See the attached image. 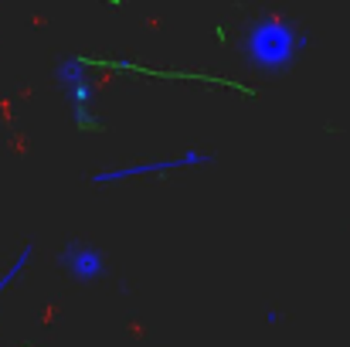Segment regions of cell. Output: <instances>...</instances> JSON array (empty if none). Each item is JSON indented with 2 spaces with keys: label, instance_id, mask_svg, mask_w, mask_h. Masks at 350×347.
Listing matches in <instances>:
<instances>
[{
  "label": "cell",
  "instance_id": "6da1fadb",
  "mask_svg": "<svg viewBox=\"0 0 350 347\" xmlns=\"http://www.w3.org/2000/svg\"><path fill=\"white\" fill-rule=\"evenodd\" d=\"M296 44H306V41L303 38L296 41L293 27H286L282 21H258V24H252V31L245 38L248 58L258 68H272V72H279V68H286L293 62Z\"/></svg>",
  "mask_w": 350,
  "mask_h": 347
},
{
  "label": "cell",
  "instance_id": "7a4b0ae2",
  "mask_svg": "<svg viewBox=\"0 0 350 347\" xmlns=\"http://www.w3.org/2000/svg\"><path fill=\"white\" fill-rule=\"evenodd\" d=\"M208 160H211L208 153L191 150V153H184V157H177V160H160V164H139V167H116V170H103V174H96L92 181H96V184H106V181L139 177V174H160V170H174V167H187V164H208Z\"/></svg>",
  "mask_w": 350,
  "mask_h": 347
},
{
  "label": "cell",
  "instance_id": "3957f363",
  "mask_svg": "<svg viewBox=\"0 0 350 347\" xmlns=\"http://www.w3.org/2000/svg\"><path fill=\"white\" fill-rule=\"evenodd\" d=\"M62 266L75 279H99L106 272V262H103V255L92 245H68L62 252Z\"/></svg>",
  "mask_w": 350,
  "mask_h": 347
},
{
  "label": "cell",
  "instance_id": "277c9868",
  "mask_svg": "<svg viewBox=\"0 0 350 347\" xmlns=\"http://www.w3.org/2000/svg\"><path fill=\"white\" fill-rule=\"evenodd\" d=\"M31 255H34V245H24V248H21V255H17V259L10 262V269H7V272L0 276V300H3V293L10 290V283H14V279H21V272L27 269Z\"/></svg>",
  "mask_w": 350,
  "mask_h": 347
}]
</instances>
